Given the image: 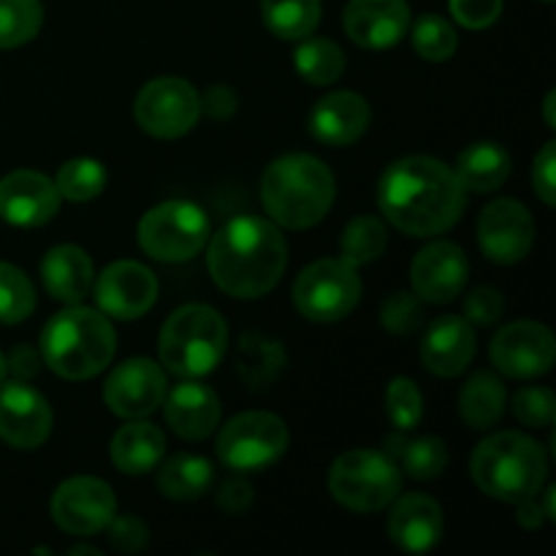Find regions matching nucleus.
<instances>
[{
  "label": "nucleus",
  "instance_id": "412c9836",
  "mask_svg": "<svg viewBox=\"0 0 556 556\" xmlns=\"http://www.w3.org/2000/svg\"><path fill=\"white\" fill-rule=\"evenodd\" d=\"M476 356V329L462 315H443L429 324L421 342V364L438 378H456Z\"/></svg>",
  "mask_w": 556,
  "mask_h": 556
},
{
  "label": "nucleus",
  "instance_id": "de8ad7c7",
  "mask_svg": "<svg viewBox=\"0 0 556 556\" xmlns=\"http://www.w3.org/2000/svg\"><path fill=\"white\" fill-rule=\"evenodd\" d=\"M201 112L210 114L212 119H228L237 112V92L226 85L210 87L206 96L201 98Z\"/></svg>",
  "mask_w": 556,
  "mask_h": 556
},
{
  "label": "nucleus",
  "instance_id": "58836bf2",
  "mask_svg": "<svg viewBox=\"0 0 556 556\" xmlns=\"http://www.w3.org/2000/svg\"><path fill=\"white\" fill-rule=\"evenodd\" d=\"M386 416L396 432H410L424 418L421 389L410 378H394L386 389Z\"/></svg>",
  "mask_w": 556,
  "mask_h": 556
},
{
  "label": "nucleus",
  "instance_id": "f3484780",
  "mask_svg": "<svg viewBox=\"0 0 556 556\" xmlns=\"http://www.w3.org/2000/svg\"><path fill=\"white\" fill-rule=\"evenodd\" d=\"M52 407L25 380L0 383V438L20 451H36L52 434Z\"/></svg>",
  "mask_w": 556,
  "mask_h": 556
},
{
  "label": "nucleus",
  "instance_id": "4468645a",
  "mask_svg": "<svg viewBox=\"0 0 556 556\" xmlns=\"http://www.w3.org/2000/svg\"><path fill=\"white\" fill-rule=\"evenodd\" d=\"M478 242L494 264H519L535 244V217L516 199L492 201L478 217Z\"/></svg>",
  "mask_w": 556,
  "mask_h": 556
},
{
  "label": "nucleus",
  "instance_id": "393cba45",
  "mask_svg": "<svg viewBox=\"0 0 556 556\" xmlns=\"http://www.w3.org/2000/svg\"><path fill=\"white\" fill-rule=\"evenodd\" d=\"M96 269L92 258L76 244H58L41 261V282L52 299L63 304H81L90 293Z\"/></svg>",
  "mask_w": 556,
  "mask_h": 556
},
{
  "label": "nucleus",
  "instance_id": "423d86ee",
  "mask_svg": "<svg viewBox=\"0 0 556 556\" xmlns=\"http://www.w3.org/2000/svg\"><path fill=\"white\" fill-rule=\"evenodd\" d=\"M228 351V324L206 304H185L163 324L157 337L161 367L174 378H204L215 372Z\"/></svg>",
  "mask_w": 556,
  "mask_h": 556
},
{
  "label": "nucleus",
  "instance_id": "bb28decb",
  "mask_svg": "<svg viewBox=\"0 0 556 556\" xmlns=\"http://www.w3.org/2000/svg\"><path fill=\"white\" fill-rule=\"evenodd\" d=\"M510 155L497 141H476L456 161V179L465 193H492L510 177Z\"/></svg>",
  "mask_w": 556,
  "mask_h": 556
},
{
  "label": "nucleus",
  "instance_id": "8fccbe9b",
  "mask_svg": "<svg viewBox=\"0 0 556 556\" xmlns=\"http://www.w3.org/2000/svg\"><path fill=\"white\" fill-rule=\"evenodd\" d=\"M516 505H519V514H516L519 525L530 532L541 530L543 521H546V514H543L541 503H538L535 497H530V500H521V503H516Z\"/></svg>",
  "mask_w": 556,
  "mask_h": 556
},
{
  "label": "nucleus",
  "instance_id": "2eb2a0df",
  "mask_svg": "<svg viewBox=\"0 0 556 556\" xmlns=\"http://www.w3.org/2000/svg\"><path fill=\"white\" fill-rule=\"evenodd\" d=\"M90 291L106 318L136 320L155 304L157 277L139 261H117L92 280Z\"/></svg>",
  "mask_w": 556,
  "mask_h": 556
},
{
  "label": "nucleus",
  "instance_id": "ddd939ff",
  "mask_svg": "<svg viewBox=\"0 0 556 556\" xmlns=\"http://www.w3.org/2000/svg\"><path fill=\"white\" fill-rule=\"evenodd\" d=\"M489 358L503 375L532 380L546 375L556 362V340L552 329L535 320H514L494 334Z\"/></svg>",
  "mask_w": 556,
  "mask_h": 556
},
{
  "label": "nucleus",
  "instance_id": "e433bc0d",
  "mask_svg": "<svg viewBox=\"0 0 556 556\" xmlns=\"http://www.w3.org/2000/svg\"><path fill=\"white\" fill-rule=\"evenodd\" d=\"M36 309V291L27 275L0 261V324L14 326L27 320Z\"/></svg>",
  "mask_w": 556,
  "mask_h": 556
},
{
  "label": "nucleus",
  "instance_id": "9d476101",
  "mask_svg": "<svg viewBox=\"0 0 556 556\" xmlns=\"http://www.w3.org/2000/svg\"><path fill=\"white\" fill-rule=\"evenodd\" d=\"M286 421L275 413L248 410L233 416L217 438V456L237 472H255L275 465L288 448Z\"/></svg>",
  "mask_w": 556,
  "mask_h": 556
},
{
  "label": "nucleus",
  "instance_id": "dca6fc26",
  "mask_svg": "<svg viewBox=\"0 0 556 556\" xmlns=\"http://www.w3.org/2000/svg\"><path fill=\"white\" fill-rule=\"evenodd\" d=\"M166 372L150 358H128L109 375L103 386V402L119 418H147L163 405Z\"/></svg>",
  "mask_w": 556,
  "mask_h": 556
},
{
  "label": "nucleus",
  "instance_id": "f03ea898",
  "mask_svg": "<svg viewBox=\"0 0 556 556\" xmlns=\"http://www.w3.org/2000/svg\"><path fill=\"white\" fill-rule=\"evenodd\" d=\"M206 244L212 280L228 296L261 299L282 280L288 248L277 223L255 215L233 217Z\"/></svg>",
  "mask_w": 556,
  "mask_h": 556
},
{
  "label": "nucleus",
  "instance_id": "6e6d98bb",
  "mask_svg": "<svg viewBox=\"0 0 556 556\" xmlns=\"http://www.w3.org/2000/svg\"><path fill=\"white\" fill-rule=\"evenodd\" d=\"M543 3H554V0H543Z\"/></svg>",
  "mask_w": 556,
  "mask_h": 556
},
{
  "label": "nucleus",
  "instance_id": "c756f323",
  "mask_svg": "<svg viewBox=\"0 0 556 556\" xmlns=\"http://www.w3.org/2000/svg\"><path fill=\"white\" fill-rule=\"evenodd\" d=\"M286 369V348L264 334H244L237 345V372L244 386L266 391L280 380Z\"/></svg>",
  "mask_w": 556,
  "mask_h": 556
},
{
  "label": "nucleus",
  "instance_id": "4be33fe9",
  "mask_svg": "<svg viewBox=\"0 0 556 556\" xmlns=\"http://www.w3.org/2000/svg\"><path fill=\"white\" fill-rule=\"evenodd\" d=\"M372 123L369 103L358 92L340 90L320 98L309 112V134L326 147L356 144Z\"/></svg>",
  "mask_w": 556,
  "mask_h": 556
},
{
  "label": "nucleus",
  "instance_id": "aec40b11",
  "mask_svg": "<svg viewBox=\"0 0 556 556\" xmlns=\"http://www.w3.org/2000/svg\"><path fill=\"white\" fill-rule=\"evenodd\" d=\"M410 27L407 0H351L345 5V33L364 49H389Z\"/></svg>",
  "mask_w": 556,
  "mask_h": 556
},
{
  "label": "nucleus",
  "instance_id": "5fc2aeb1",
  "mask_svg": "<svg viewBox=\"0 0 556 556\" xmlns=\"http://www.w3.org/2000/svg\"><path fill=\"white\" fill-rule=\"evenodd\" d=\"M5 375H9V364H5V356L0 353V383L5 380Z\"/></svg>",
  "mask_w": 556,
  "mask_h": 556
},
{
  "label": "nucleus",
  "instance_id": "3c124183",
  "mask_svg": "<svg viewBox=\"0 0 556 556\" xmlns=\"http://www.w3.org/2000/svg\"><path fill=\"white\" fill-rule=\"evenodd\" d=\"M554 103H556V92L552 90V92H548V96H546V106H543V114H546V125H548V128H556Z\"/></svg>",
  "mask_w": 556,
  "mask_h": 556
},
{
  "label": "nucleus",
  "instance_id": "9b49d317",
  "mask_svg": "<svg viewBox=\"0 0 556 556\" xmlns=\"http://www.w3.org/2000/svg\"><path fill=\"white\" fill-rule=\"evenodd\" d=\"M136 123L155 139H179L190 134L201 117V96L188 79L161 76L147 81L134 103Z\"/></svg>",
  "mask_w": 556,
  "mask_h": 556
},
{
  "label": "nucleus",
  "instance_id": "4c0bfd02",
  "mask_svg": "<svg viewBox=\"0 0 556 556\" xmlns=\"http://www.w3.org/2000/svg\"><path fill=\"white\" fill-rule=\"evenodd\" d=\"M413 47H416L418 58L429 60V63H445L454 58L459 36L448 20L438 14H424L413 27Z\"/></svg>",
  "mask_w": 556,
  "mask_h": 556
},
{
  "label": "nucleus",
  "instance_id": "a878e982",
  "mask_svg": "<svg viewBox=\"0 0 556 556\" xmlns=\"http://www.w3.org/2000/svg\"><path fill=\"white\" fill-rule=\"evenodd\" d=\"M163 456H166V434L161 432V427L141 418H134L117 429L112 440V462L125 476H144L155 470Z\"/></svg>",
  "mask_w": 556,
  "mask_h": 556
},
{
  "label": "nucleus",
  "instance_id": "79ce46f5",
  "mask_svg": "<svg viewBox=\"0 0 556 556\" xmlns=\"http://www.w3.org/2000/svg\"><path fill=\"white\" fill-rule=\"evenodd\" d=\"M109 543H112L117 552L123 554H139L144 552L147 543H150V530L141 519L136 516H117L109 521Z\"/></svg>",
  "mask_w": 556,
  "mask_h": 556
},
{
  "label": "nucleus",
  "instance_id": "7c9ffc66",
  "mask_svg": "<svg viewBox=\"0 0 556 556\" xmlns=\"http://www.w3.org/2000/svg\"><path fill=\"white\" fill-rule=\"evenodd\" d=\"M386 454L394 459L405 476L416 481H432L443 476L448 467V445L440 438H405V434H389L386 438Z\"/></svg>",
  "mask_w": 556,
  "mask_h": 556
},
{
  "label": "nucleus",
  "instance_id": "864d4df0",
  "mask_svg": "<svg viewBox=\"0 0 556 556\" xmlns=\"http://www.w3.org/2000/svg\"><path fill=\"white\" fill-rule=\"evenodd\" d=\"M71 556H79V554H90V556H98V548H92V546H74L68 552Z\"/></svg>",
  "mask_w": 556,
  "mask_h": 556
},
{
  "label": "nucleus",
  "instance_id": "b1692460",
  "mask_svg": "<svg viewBox=\"0 0 556 556\" xmlns=\"http://www.w3.org/2000/svg\"><path fill=\"white\" fill-rule=\"evenodd\" d=\"M166 424L182 440H204L220 424V400L199 378H185L163 396Z\"/></svg>",
  "mask_w": 556,
  "mask_h": 556
},
{
  "label": "nucleus",
  "instance_id": "603ef678",
  "mask_svg": "<svg viewBox=\"0 0 556 556\" xmlns=\"http://www.w3.org/2000/svg\"><path fill=\"white\" fill-rule=\"evenodd\" d=\"M554 489L556 486H548L546 489V500H543V514H546V519H552V521H556V510H554Z\"/></svg>",
  "mask_w": 556,
  "mask_h": 556
},
{
  "label": "nucleus",
  "instance_id": "7ed1b4c3",
  "mask_svg": "<svg viewBox=\"0 0 556 556\" xmlns=\"http://www.w3.org/2000/svg\"><path fill=\"white\" fill-rule=\"evenodd\" d=\"M334 174L313 155L277 157L261 179V201L271 220L291 231L313 228L329 215L334 204Z\"/></svg>",
  "mask_w": 556,
  "mask_h": 556
},
{
  "label": "nucleus",
  "instance_id": "6e6552de",
  "mask_svg": "<svg viewBox=\"0 0 556 556\" xmlns=\"http://www.w3.org/2000/svg\"><path fill=\"white\" fill-rule=\"evenodd\" d=\"M210 217L193 201H163L139 220V248L163 264L195 258L210 242Z\"/></svg>",
  "mask_w": 556,
  "mask_h": 556
},
{
  "label": "nucleus",
  "instance_id": "c85d7f7f",
  "mask_svg": "<svg viewBox=\"0 0 556 556\" xmlns=\"http://www.w3.org/2000/svg\"><path fill=\"white\" fill-rule=\"evenodd\" d=\"M505 407H508V389L492 372H476L459 394L462 421L476 432L497 427Z\"/></svg>",
  "mask_w": 556,
  "mask_h": 556
},
{
  "label": "nucleus",
  "instance_id": "5701e85b",
  "mask_svg": "<svg viewBox=\"0 0 556 556\" xmlns=\"http://www.w3.org/2000/svg\"><path fill=\"white\" fill-rule=\"evenodd\" d=\"M445 530L443 508L429 494H405L394 500L389 516V535L402 552L424 554L432 552Z\"/></svg>",
  "mask_w": 556,
  "mask_h": 556
},
{
  "label": "nucleus",
  "instance_id": "20e7f679",
  "mask_svg": "<svg viewBox=\"0 0 556 556\" xmlns=\"http://www.w3.org/2000/svg\"><path fill=\"white\" fill-rule=\"evenodd\" d=\"M117 334L101 309L68 304L41 331V362L63 380H87L109 367Z\"/></svg>",
  "mask_w": 556,
  "mask_h": 556
},
{
  "label": "nucleus",
  "instance_id": "72a5a7b5",
  "mask_svg": "<svg viewBox=\"0 0 556 556\" xmlns=\"http://www.w3.org/2000/svg\"><path fill=\"white\" fill-rule=\"evenodd\" d=\"M386 242H389V237H386L383 223L372 215H362L348 223V228L342 231L340 258L358 269V266L378 261L383 255Z\"/></svg>",
  "mask_w": 556,
  "mask_h": 556
},
{
  "label": "nucleus",
  "instance_id": "f257e3e1",
  "mask_svg": "<svg viewBox=\"0 0 556 556\" xmlns=\"http://www.w3.org/2000/svg\"><path fill=\"white\" fill-rule=\"evenodd\" d=\"M465 201L467 193L454 168L424 155L391 163L378 185L380 212L407 237H438L454 228Z\"/></svg>",
  "mask_w": 556,
  "mask_h": 556
},
{
  "label": "nucleus",
  "instance_id": "473e14b6",
  "mask_svg": "<svg viewBox=\"0 0 556 556\" xmlns=\"http://www.w3.org/2000/svg\"><path fill=\"white\" fill-rule=\"evenodd\" d=\"M293 65H296L299 76L309 85H334L345 71V54L329 38H302V43L293 52Z\"/></svg>",
  "mask_w": 556,
  "mask_h": 556
},
{
  "label": "nucleus",
  "instance_id": "0eeeda50",
  "mask_svg": "<svg viewBox=\"0 0 556 556\" xmlns=\"http://www.w3.org/2000/svg\"><path fill=\"white\" fill-rule=\"evenodd\" d=\"M329 492L353 514H375L400 497L402 470L386 451H348L331 465Z\"/></svg>",
  "mask_w": 556,
  "mask_h": 556
},
{
  "label": "nucleus",
  "instance_id": "39448f33",
  "mask_svg": "<svg viewBox=\"0 0 556 556\" xmlns=\"http://www.w3.org/2000/svg\"><path fill=\"white\" fill-rule=\"evenodd\" d=\"M470 476L486 497L516 505L546 486V451L521 432H497L472 451Z\"/></svg>",
  "mask_w": 556,
  "mask_h": 556
},
{
  "label": "nucleus",
  "instance_id": "09e8293b",
  "mask_svg": "<svg viewBox=\"0 0 556 556\" xmlns=\"http://www.w3.org/2000/svg\"><path fill=\"white\" fill-rule=\"evenodd\" d=\"M38 362H41V356H38V353L27 345L14 348V351H11V356L5 358V364H9L11 372L16 375V380H30L33 375L38 372Z\"/></svg>",
  "mask_w": 556,
  "mask_h": 556
},
{
  "label": "nucleus",
  "instance_id": "49530a36",
  "mask_svg": "<svg viewBox=\"0 0 556 556\" xmlns=\"http://www.w3.org/2000/svg\"><path fill=\"white\" fill-rule=\"evenodd\" d=\"M253 500H255L253 486H250L244 478H228V481L220 486V492H217V508H220L223 514L242 516L244 510L253 505Z\"/></svg>",
  "mask_w": 556,
  "mask_h": 556
},
{
  "label": "nucleus",
  "instance_id": "f704fd0d",
  "mask_svg": "<svg viewBox=\"0 0 556 556\" xmlns=\"http://www.w3.org/2000/svg\"><path fill=\"white\" fill-rule=\"evenodd\" d=\"M54 188H58L60 199L76 201V204L92 201L106 188V168L92 157H74V161H65L60 166Z\"/></svg>",
  "mask_w": 556,
  "mask_h": 556
},
{
  "label": "nucleus",
  "instance_id": "37998d69",
  "mask_svg": "<svg viewBox=\"0 0 556 556\" xmlns=\"http://www.w3.org/2000/svg\"><path fill=\"white\" fill-rule=\"evenodd\" d=\"M451 16L467 30H483L503 14V0H448Z\"/></svg>",
  "mask_w": 556,
  "mask_h": 556
},
{
  "label": "nucleus",
  "instance_id": "ea45409f",
  "mask_svg": "<svg viewBox=\"0 0 556 556\" xmlns=\"http://www.w3.org/2000/svg\"><path fill=\"white\" fill-rule=\"evenodd\" d=\"M380 324L386 331L396 337H410L416 334L424 326V299L416 293L396 291L380 304Z\"/></svg>",
  "mask_w": 556,
  "mask_h": 556
},
{
  "label": "nucleus",
  "instance_id": "c03bdc74",
  "mask_svg": "<svg viewBox=\"0 0 556 556\" xmlns=\"http://www.w3.org/2000/svg\"><path fill=\"white\" fill-rule=\"evenodd\" d=\"M505 313V299L497 288L481 286L465 299V318L472 326H494Z\"/></svg>",
  "mask_w": 556,
  "mask_h": 556
},
{
  "label": "nucleus",
  "instance_id": "f8f14e48",
  "mask_svg": "<svg viewBox=\"0 0 556 556\" xmlns=\"http://www.w3.org/2000/svg\"><path fill=\"white\" fill-rule=\"evenodd\" d=\"M52 521L63 532L76 538H90L106 530L117 514V497L101 478L79 476L60 483L49 503Z\"/></svg>",
  "mask_w": 556,
  "mask_h": 556
},
{
  "label": "nucleus",
  "instance_id": "c9c22d12",
  "mask_svg": "<svg viewBox=\"0 0 556 556\" xmlns=\"http://www.w3.org/2000/svg\"><path fill=\"white\" fill-rule=\"evenodd\" d=\"M43 25L38 0H0V49H14L33 41Z\"/></svg>",
  "mask_w": 556,
  "mask_h": 556
},
{
  "label": "nucleus",
  "instance_id": "6ab92c4d",
  "mask_svg": "<svg viewBox=\"0 0 556 556\" xmlns=\"http://www.w3.org/2000/svg\"><path fill=\"white\" fill-rule=\"evenodd\" d=\"M60 212V193L54 179L41 172L20 168L0 179V217L16 228L47 226Z\"/></svg>",
  "mask_w": 556,
  "mask_h": 556
},
{
  "label": "nucleus",
  "instance_id": "2f4dec72",
  "mask_svg": "<svg viewBox=\"0 0 556 556\" xmlns=\"http://www.w3.org/2000/svg\"><path fill=\"white\" fill-rule=\"evenodd\" d=\"M266 27L282 41H302L320 25V0H261Z\"/></svg>",
  "mask_w": 556,
  "mask_h": 556
},
{
  "label": "nucleus",
  "instance_id": "a18cd8bd",
  "mask_svg": "<svg viewBox=\"0 0 556 556\" xmlns=\"http://www.w3.org/2000/svg\"><path fill=\"white\" fill-rule=\"evenodd\" d=\"M556 144L554 141H546L543 150L535 155V163H532V188H535L538 199L546 206L556 204Z\"/></svg>",
  "mask_w": 556,
  "mask_h": 556
},
{
  "label": "nucleus",
  "instance_id": "a19ab883",
  "mask_svg": "<svg viewBox=\"0 0 556 556\" xmlns=\"http://www.w3.org/2000/svg\"><path fill=\"white\" fill-rule=\"evenodd\" d=\"M514 416L519 418L525 427L546 429L552 427L556 418V396L546 386H527L514 394Z\"/></svg>",
  "mask_w": 556,
  "mask_h": 556
},
{
  "label": "nucleus",
  "instance_id": "1a4fd4ad",
  "mask_svg": "<svg viewBox=\"0 0 556 556\" xmlns=\"http://www.w3.org/2000/svg\"><path fill=\"white\" fill-rule=\"evenodd\" d=\"M362 299V277L356 266L342 258H320L309 264L293 282V304L315 324L348 318Z\"/></svg>",
  "mask_w": 556,
  "mask_h": 556
},
{
  "label": "nucleus",
  "instance_id": "cd10ccee",
  "mask_svg": "<svg viewBox=\"0 0 556 556\" xmlns=\"http://www.w3.org/2000/svg\"><path fill=\"white\" fill-rule=\"evenodd\" d=\"M157 467H161L157 489L163 497L177 500V503H193V500L204 497L215 481V467L199 454H174Z\"/></svg>",
  "mask_w": 556,
  "mask_h": 556
},
{
  "label": "nucleus",
  "instance_id": "a211bd4d",
  "mask_svg": "<svg viewBox=\"0 0 556 556\" xmlns=\"http://www.w3.org/2000/svg\"><path fill=\"white\" fill-rule=\"evenodd\" d=\"M470 261L465 250L454 242H432L413 258L410 282L413 293L424 304H448L467 288Z\"/></svg>",
  "mask_w": 556,
  "mask_h": 556
}]
</instances>
